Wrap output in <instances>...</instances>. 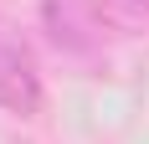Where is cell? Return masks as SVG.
Segmentation results:
<instances>
[{"label": "cell", "instance_id": "obj_1", "mask_svg": "<svg viewBox=\"0 0 149 144\" xmlns=\"http://www.w3.org/2000/svg\"><path fill=\"white\" fill-rule=\"evenodd\" d=\"M0 108L15 118H31L41 108V72L26 41H15L10 31H0Z\"/></svg>", "mask_w": 149, "mask_h": 144}, {"label": "cell", "instance_id": "obj_2", "mask_svg": "<svg viewBox=\"0 0 149 144\" xmlns=\"http://www.w3.org/2000/svg\"><path fill=\"white\" fill-rule=\"evenodd\" d=\"M46 36H52V41L62 46V52H93V46H98V21H93V15H82L77 10V5H62V0H46Z\"/></svg>", "mask_w": 149, "mask_h": 144}, {"label": "cell", "instance_id": "obj_3", "mask_svg": "<svg viewBox=\"0 0 149 144\" xmlns=\"http://www.w3.org/2000/svg\"><path fill=\"white\" fill-rule=\"evenodd\" d=\"M88 15L108 31H139L149 21V0H82Z\"/></svg>", "mask_w": 149, "mask_h": 144}]
</instances>
